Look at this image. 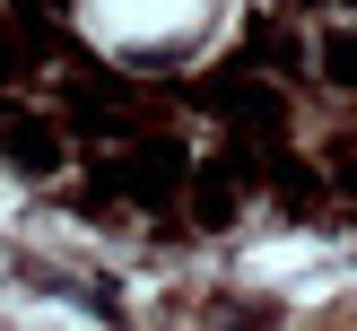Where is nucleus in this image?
Wrapping results in <instances>:
<instances>
[{"label": "nucleus", "mask_w": 357, "mask_h": 331, "mask_svg": "<svg viewBox=\"0 0 357 331\" xmlns=\"http://www.w3.org/2000/svg\"><path fill=\"white\" fill-rule=\"evenodd\" d=\"M244 270H253L261 288H271V279H279V288H296V270H323V279H340V270H349V253H331V244H261V253L244 261Z\"/></svg>", "instance_id": "2"}, {"label": "nucleus", "mask_w": 357, "mask_h": 331, "mask_svg": "<svg viewBox=\"0 0 357 331\" xmlns=\"http://www.w3.org/2000/svg\"><path fill=\"white\" fill-rule=\"evenodd\" d=\"M218 0H87V26L105 52H183L209 35Z\"/></svg>", "instance_id": "1"}]
</instances>
